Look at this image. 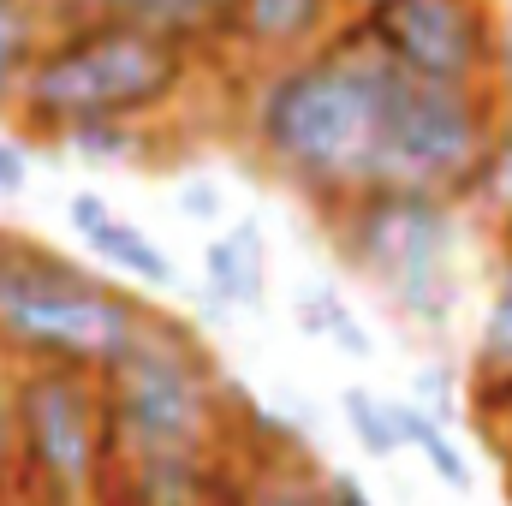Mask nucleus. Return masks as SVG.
<instances>
[{"instance_id": "nucleus-1", "label": "nucleus", "mask_w": 512, "mask_h": 506, "mask_svg": "<svg viewBox=\"0 0 512 506\" xmlns=\"http://www.w3.org/2000/svg\"><path fill=\"white\" fill-rule=\"evenodd\" d=\"M399 66L376 54H328L286 72L262 96V143L316 185L382 179V137L399 96Z\"/></svg>"}, {"instance_id": "nucleus-2", "label": "nucleus", "mask_w": 512, "mask_h": 506, "mask_svg": "<svg viewBox=\"0 0 512 506\" xmlns=\"http://www.w3.org/2000/svg\"><path fill=\"white\" fill-rule=\"evenodd\" d=\"M173 78H179V54L161 30L108 18V24L72 36L66 48H54L30 72L24 96L54 126H108L120 114L161 102L173 90Z\"/></svg>"}, {"instance_id": "nucleus-3", "label": "nucleus", "mask_w": 512, "mask_h": 506, "mask_svg": "<svg viewBox=\"0 0 512 506\" xmlns=\"http://www.w3.org/2000/svg\"><path fill=\"white\" fill-rule=\"evenodd\" d=\"M0 328L36 352L90 364L137 346V316L120 292L60 268L54 256L0 251Z\"/></svg>"}, {"instance_id": "nucleus-4", "label": "nucleus", "mask_w": 512, "mask_h": 506, "mask_svg": "<svg viewBox=\"0 0 512 506\" xmlns=\"http://www.w3.org/2000/svg\"><path fill=\"white\" fill-rule=\"evenodd\" d=\"M114 381V417L120 435L143 453H197L203 429H209V387L203 376L167 352V346H131L108 364Z\"/></svg>"}, {"instance_id": "nucleus-5", "label": "nucleus", "mask_w": 512, "mask_h": 506, "mask_svg": "<svg viewBox=\"0 0 512 506\" xmlns=\"http://www.w3.org/2000/svg\"><path fill=\"white\" fill-rule=\"evenodd\" d=\"M471 155H477V108L465 84H423L405 72L382 137V179L399 191H423L429 179L471 167Z\"/></svg>"}, {"instance_id": "nucleus-6", "label": "nucleus", "mask_w": 512, "mask_h": 506, "mask_svg": "<svg viewBox=\"0 0 512 506\" xmlns=\"http://www.w3.org/2000/svg\"><path fill=\"white\" fill-rule=\"evenodd\" d=\"M370 42L423 84H465L483 60L471 0H387L370 12Z\"/></svg>"}, {"instance_id": "nucleus-7", "label": "nucleus", "mask_w": 512, "mask_h": 506, "mask_svg": "<svg viewBox=\"0 0 512 506\" xmlns=\"http://www.w3.org/2000/svg\"><path fill=\"white\" fill-rule=\"evenodd\" d=\"M18 429H24V453L36 459V471L78 495L96 471V405L66 370H42L18 387Z\"/></svg>"}, {"instance_id": "nucleus-8", "label": "nucleus", "mask_w": 512, "mask_h": 506, "mask_svg": "<svg viewBox=\"0 0 512 506\" xmlns=\"http://www.w3.org/2000/svg\"><path fill=\"white\" fill-rule=\"evenodd\" d=\"M441 245H447V227L423 203V191H393L382 209H370L364 256H370V268H382L387 280L417 304H429V292H435Z\"/></svg>"}, {"instance_id": "nucleus-9", "label": "nucleus", "mask_w": 512, "mask_h": 506, "mask_svg": "<svg viewBox=\"0 0 512 506\" xmlns=\"http://www.w3.org/2000/svg\"><path fill=\"white\" fill-rule=\"evenodd\" d=\"M72 227L84 233V245L96 256H108L114 268H126L137 280H155V286H173V262L161 245H149L137 227H126L120 215H108V203L102 197H90V191H78L72 197Z\"/></svg>"}, {"instance_id": "nucleus-10", "label": "nucleus", "mask_w": 512, "mask_h": 506, "mask_svg": "<svg viewBox=\"0 0 512 506\" xmlns=\"http://www.w3.org/2000/svg\"><path fill=\"white\" fill-rule=\"evenodd\" d=\"M126 506H203V465L197 453H143Z\"/></svg>"}, {"instance_id": "nucleus-11", "label": "nucleus", "mask_w": 512, "mask_h": 506, "mask_svg": "<svg viewBox=\"0 0 512 506\" xmlns=\"http://www.w3.org/2000/svg\"><path fill=\"white\" fill-rule=\"evenodd\" d=\"M322 18V0H239V30L262 48H286L310 36Z\"/></svg>"}, {"instance_id": "nucleus-12", "label": "nucleus", "mask_w": 512, "mask_h": 506, "mask_svg": "<svg viewBox=\"0 0 512 506\" xmlns=\"http://www.w3.org/2000/svg\"><path fill=\"white\" fill-rule=\"evenodd\" d=\"M209 286H215L221 298H233V304H251L256 292H262V268H256L251 227L233 233V239H221V245H209Z\"/></svg>"}, {"instance_id": "nucleus-13", "label": "nucleus", "mask_w": 512, "mask_h": 506, "mask_svg": "<svg viewBox=\"0 0 512 506\" xmlns=\"http://www.w3.org/2000/svg\"><path fill=\"white\" fill-rule=\"evenodd\" d=\"M108 6L120 24H143V30H191L209 12H221L227 0H96Z\"/></svg>"}, {"instance_id": "nucleus-14", "label": "nucleus", "mask_w": 512, "mask_h": 506, "mask_svg": "<svg viewBox=\"0 0 512 506\" xmlns=\"http://www.w3.org/2000/svg\"><path fill=\"white\" fill-rule=\"evenodd\" d=\"M346 417H352V429L364 435V447H370V453H393V447H399L393 405L370 399V393H346Z\"/></svg>"}, {"instance_id": "nucleus-15", "label": "nucleus", "mask_w": 512, "mask_h": 506, "mask_svg": "<svg viewBox=\"0 0 512 506\" xmlns=\"http://www.w3.org/2000/svg\"><path fill=\"white\" fill-rule=\"evenodd\" d=\"M483 364L512 376V274L501 280V292L489 304V322H483Z\"/></svg>"}, {"instance_id": "nucleus-16", "label": "nucleus", "mask_w": 512, "mask_h": 506, "mask_svg": "<svg viewBox=\"0 0 512 506\" xmlns=\"http://www.w3.org/2000/svg\"><path fill=\"white\" fill-rule=\"evenodd\" d=\"M24 42H30L24 6H18V0H0V96L12 90V78H18V66H24Z\"/></svg>"}, {"instance_id": "nucleus-17", "label": "nucleus", "mask_w": 512, "mask_h": 506, "mask_svg": "<svg viewBox=\"0 0 512 506\" xmlns=\"http://www.w3.org/2000/svg\"><path fill=\"white\" fill-rule=\"evenodd\" d=\"M239 506H328V501H316L298 477H262Z\"/></svg>"}, {"instance_id": "nucleus-18", "label": "nucleus", "mask_w": 512, "mask_h": 506, "mask_svg": "<svg viewBox=\"0 0 512 506\" xmlns=\"http://www.w3.org/2000/svg\"><path fill=\"white\" fill-rule=\"evenodd\" d=\"M0 191H24V155L12 143H0Z\"/></svg>"}, {"instance_id": "nucleus-19", "label": "nucleus", "mask_w": 512, "mask_h": 506, "mask_svg": "<svg viewBox=\"0 0 512 506\" xmlns=\"http://www.w3.org/2000/svg\"><path fill=\"white\" fill-rule=\"evenodd\" d=\"M328 506H370V501H364V489H358L352 477H334V489H328Z\"/></svg>"}, {"instance_id": "nucleus-20", "label": "nucleus", "mask_w": 512, "mask_h": 506, "mask_svg": "<svg viewBox=\"0 0 512 506\" xmlns=\"http://www.w3.org/2000/svg\"><path fill=\"white\" fill-rule=\"evenodd\" d=\"M12 453H18V423H12V417L0 411V465H6Z\"/></svg>"}, {"instance_id": "nucleus-21", "label": "nucleus", "mask_w": 512, "mask_h": 506, "mask_svg": "<svg viewBox=\"0 0 512 506\" xmlns=\"http://www.w3.org/2000/svg\"><path fill=\"white\" fill-rule=\"evenodd\" d=\"M185 209H197V215H215V191H185Z\"/></svg>"}, {"instance_id": "nucleus-22", "label": "nucleus", "mask_w": 512, "mask_h": 506, "mask_svg": "<svg viewBox=\"0 0 512 506\" xmlns=\"http://www.w3.org/2000/svg\"><path fill=\"white\" fill-rule=\"evenodd\" d=\"M364 6H370V12H376V6H387V0H364Z\"/></svg>"}]
</instances>
